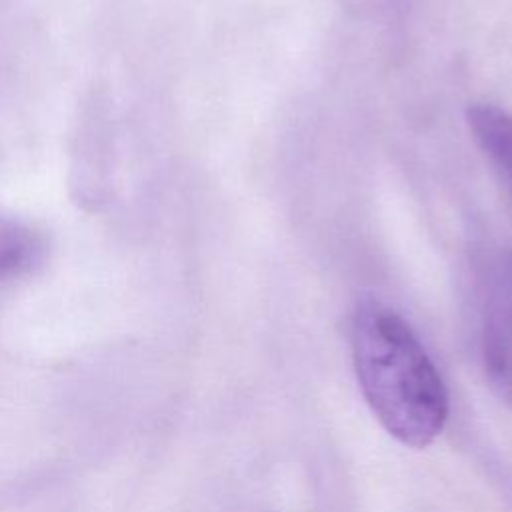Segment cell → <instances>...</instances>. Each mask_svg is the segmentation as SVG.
Here are the masks:
<instances>
[{
  "label": "cell",
  "instance_id": "4",
  "mask_svg": "<svg viewBox=\"0 0 512 512\" xmlns=\"http://www.w3.org/2000/svg\"><path fill=\"white\" fill-rule=\"evenodd\" d=\"M42 252L44 242L32 228L0 220V284L32 268Z\"/></svg>",
  "mask_w": 512,
  "mask_h": 512
},
{
  "label": "cell",
  "instance_id": "1",
  "mask_svg": "<svg viewBox=\"0 0 512 512\" xmlns=\"http://www.w3.org/2000/svg\"><path fill=\"white\" fill-rule=\"evenodd\" d=\"M354 368L380 424L410 448L428 446L448 420V390L410 324L370 300L352 320Z\"/></svg>",
  "mask_w": 512,
  "mask_h": 512
},
{
  "label": "cell",
  "instance_id": "3",
  "mask_svg": "<svg viewBox=\"0 0 512 512\" xmlns=\"http://www.w3.org/2000/svg\"><path fill=\"white\" fill-rule=\"evenodd\" d=\"M466 120L480 150L512 186V112L490 102H476L468 106Z\"/></svg>",
  "mask_w": 512,
  "mask_h": 512
},
{
  "label": "cell",
  "instance_id": "2",
  "mask_svg": "<svg viewBox=\"0 0 512 512\" xmlns=\"http://www.w3.org/2000/svg\"><path fill=\"white\" fill-rule=\"evenodd\" d=\"M482 358L492 390L512 406V256L498 258L484 278Z\"/></svg>",
  "mask_w": 512,
  "mask_h": 512
}]
</instances>
